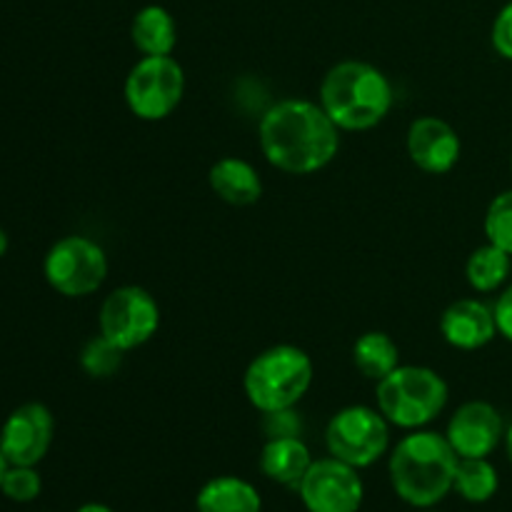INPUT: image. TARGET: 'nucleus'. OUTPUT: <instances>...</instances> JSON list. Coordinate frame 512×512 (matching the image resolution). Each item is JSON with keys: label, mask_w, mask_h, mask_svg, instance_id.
Masks as SVG:
<instances>
[{"label": "nucleus", "mask_w": 512, "mask_h": 512, "mask_svg": "<svg viewBox=\"0 0 512 512\" xmlns=\"http://www.w3.org/2000/svg\"><path fill=\"white\" fill-rule=\"evenodd\" d=\"M198 512H260L263 498L253 483L235 475H218L200 488L195 498Z\"/></svg>", "instance_id": "nucleus-17"}, {"label": "nucleus", "mask_w": 512, "mask_h": 512, "mask_svg": "<svg viewBox=\"0 0 512 512\" xmlns=\"http://www.w3.org/2000/svg\"><path fill=\"white\" fill-rule=\"evenodd\" d=\"M445 438L458 458H488L505 440L503 415L485 400H470L453 413Z\"/></svg>", "instance_id": "nucleus-12"}, {"label": "nucleus", "mask_w": 512, "mask_h": 512, "mask_svg": "<svg viewBox=\"0 0 512 512\" xmlns=\"http://www.w3.org/2000/svg\"><path fill=\"white\" fill-rule=\"evenodd\" d=\"M510 170H512V158H510Z\"/></svg>", "instance_id": "nucleus-33"}, {"label": "nucleus", "mask_w": 512, "mask_h": 512, "mask_svg": "<svg viewBox=\"0 0 512 512\" xmlns=\"http://www.w3.org/2000/svg\"><path fill=\"white\" fill-rule=\"evenodd\" d=\"M500 488V475L488 458H460L453 490L468 503H488Z\"/></svg>", "instance_id": "nucleus-21"}, {"label": "nucleus", "mask_w": 512, "mask_h": 512, "mask_svg": "<svg viewBox=\"0 0 512 512\" xmlns=\"http://www.w3.org/2000/svg\"><path fill=\"white\" fill-rule=\"evenodd\" d=\"M55 420L43 403H23L0 428V450L10 465H38L53 445Z\"/></svg>", "instance_id": "nucleus-11"}, {"label": "nucleus", "mask_w": 512, "mask_h": 512, "mask_svg": "<svg viewBox=\"0 0 512 512\" xmlns=\"http://www.w3.org/2000/svg\"><path fill=\"white\" fill-rule=\"evenodd\" d=\"M313 360L298 345H273L250 360L243 375L248 403L260 413L295 408L313 385Z\"/></svg>", "instance_id": "nucleus-4"}, {"label": "nucleus", "mask_w": 512, "mask_h": 512, "mask_svg": "<svg viewBox=\"0 0 512 512\" xmlns=\"http://www.w3.org/2000/svg\"><path fill=\"white\" fill-rule=\"evenodd\" d=\"M100 335L120 350H135L148 343L160 328L158 300L140 285L115 288L100 305Z\"/></svg>", "instance_id": "nucleus-9"}, {"label": "nucleus", "mask_w": 512, "mask_h": 512, "mask_svg": "<svg viewBox=\"0 0 512 512\" xmlns=\"http://www.w3.org/2000/svg\"><path fill=\"white\" fill-rule=\"evenodd\" d=\"M318 103L340 130L360 133L388 118L395 103V90L378 65L343 60L325 73Z\"/></svg>", "instance_id": "nucleus-3"}, {"label": "nucleus", "mask_w": 512, "mask_h": 512, "mask_svg": "<svg viewBox=\"0 0 512 512\" xmlns=\"http://www.w3.org/2000/svg\"><path fill=\"white\" fill-rule=\"evenodd\" d=\"M40 490H43V480L35 465H10L0 483V493L13 503H33Z\"/></svg>", "instance_id": "nucleus-24"}, {"label": "nucleus", "mask_w": 512, "mask_h": 512, "mask_svg": "<svg viewBox=\"0 0 512 512\" xmlns=\"http://www.w3.org/2000/svg\"><path fill=\"white\" fill-rule=\"evenodd\" d=\"M300 418L293 408L278 410V413H265V435L268 438H300Z\"/></svg>", "instance_id": "nucleus-26"}, {"label": "nucleus", "mask_w": 512, "mask_h": 512, "mask_svg": "<svg viewBox=\"0 0 512 512\" xmlns=\"http://www.w3.org/2000/svg\"><path fill=\"white\" fill-rule=\"evenodd\" d=\"M210 190L218 195L223 203L235 205V208H248L255 205L263 195V180L260 173L243 158H220L208 173Z\"/></svg>", "instance_id": "nucleus-15"}, {"label": "nucleus", "mask_w": 512, "mask_h": 512, "mask_svg": "<svg viewBox=\"0 0 512 512\" xmlns=\"http://www.w3.org/2000/svg\"><path fill=\"white\" fill-rule=\"evenodd\" d=\"M505 450H508V460L512 463V423L510 428L505 430Z\"/></svg>", "instance_id": "nucleus-30"}, {"label": "nucleus", "mask_w": 512, "mask_h": 512, "mask_svg": "<svg viewBox=\"0 0 512 512\" xmlns=\"http://www.w3.org/2000/svg\"><path fill=\"white\" fill-rule=\"evenodd\" d=\"M8 245H10V240H8V233H5V230L0 228V258H3L5 253H8Z\"/></svg>", "instance_id": "nucleus-29"}, {"label": "nucleus", "mask_w": 512, "mask_h": 512, "mask_svg": "<svg viewBox=\"0 0 512 512\" xmlns=\"http://www.w3.org/2000/svg\"><path fill=\"white\" fill-rule=\"evenodd\" d=\"M325 448L333 458L363 470L378 463L390 448V423L380 410L348 405L325 425Z\"/></svg>", "instance_id": "nucleus-7"}, {"label": "nucleus", "mask_w": 512, "mask_h": 512, "mask_svg": "<svg viewBox=\"0 0 512 512\" xmlns=\"http://www.w3.org/2000/svg\"><path fill=\"white\" fill-rule=\"evenodd\" d=\"M75 512H115V510L108 508V505H103V503H88V505H83V508H78Z\"/></svg>", "instance_id": "nucleus-28"}, {"label": "nucleus", "mask_w": 512, "mask_h": 512, "mask_svg": "<svg viewBox=\"0 0 512 512\" xmlns=\"http://www.w3.org/2000/svg\"><path fill=\"white\" fill-rule=\"evenodd\" d=\"M258 143L273 168L288 175H310L335 160L340 150V128L320 103L285 98L263 113Z\"/></svg>", "instance_id": "nucleus-1"}, {"label": "nucleus", "mask_w": 512, "mask_h": 512, "mask_svg": "<svg viewBox=\"0 0 512 512\" xmlns=\"http://www.w3.org/2000/svg\"><path fill=\"white\" fill-rule=\"evenodd\" d=\"M420 512H438V510H433V508H425V510H420Z\"/></svg>", "instance_id": "nucleus-32"}, {"label": "nucleus", "mask_w": 512, "mask_h": 512, "mask_svg": "<svg viewBox=\"0 0 512 512\" xmlns=\"http://www.w3.org/2000/svg\"><path fill=\"white\" fill-rule=\"evenodd\" d=\"M512 273V255L493 243L473 250L465 263V278L475 293H495L508 283Z\"/></svg>", "instance_id": "nucleus-20"}, {"label": "nucleus", "mask_w": 512, "mask_h": 512, "mask_svg": "<svg viewBox=\"0 0 512 512\" xmlns=\"http://www.w3.org/2000/svg\"><path fill=\"white\" fill-rule=\"evenodd\" d=\"M490 43H493L495 53L500 58L510 60L512 63V0L500 8V13L495 15L493 30H490Z\"/></svg>", "instance_id": "nucleus-25"}, {"label": "nucleus", "mask_w": 512, "mask_h": 512, "mask_svg": "<svg viewBox=\"0 0 512 512\" xmlns=\"http://www.w3.org/2000/svg\"><path fill=\"white\" fill-rule=\"evenodd\" d=\"M440 335L458 350H480L498 335L495 310L478 298L455 300L440 315Z\"/></svg>", "instance_id": "nucleus-14"}, {"label": "nucleus", "mask_w": 512, "mask_h": 512, "mask_svg": "<svg viewBox=\"0 0 512 512\" xmlns=\"http://www.w3.org/2000/svg\"><path fill=\"white\" fill-rule=\"evenodd\" d=\"M408 155L423 173L445 175L458 165L460 135L448 120L435 118V115H423L413 120L408 128Z\"/></svg>", "instance_id": "nucleus-13"}, {"label": "nucleus", "mask_w": 512, "mask_h": 512, "mask_svg": "<svg viewBox=\"0 0 512 512\" xmlns=\"http://www.w3.org/2000/svg\"><path fill=\"white\" fill-rule=\"evenodd\" d=\"M353 363L368 380H383L400 365V348L383 330H368L353 345Z\"/></svg>", "instance_id": "nucleus-19"}, {"label": "nucleus", "mask_w": 512, "mask_h": 512, "mask_svg": "<svg viewBox=\"0 0 512 512\" xmlns=\"http://www.w3.org/2000/svg\"><path fill=\"white\" fill-rule=\"evenodd\" d=\"M43 275L55 293L85 298L108 278V255L85 235H65L45 255Z\"/></svg>", "instance_id": "nucleus-8"}, {"label": "nucleus", "mask_w": 512, "mask_h": 512, "mask_svg": "<svg viewBox=\"0 0 512 512\" xmlns=\"http://www.w3.org/2000/svg\"><path fill=\"white\" fill-rule=\"evenodd\" d=\"M378 410L390 425L403 430H420L433 423L445 410L450 388L440 373L425 365H398L378 380L375 388Z\"/></svg>", "instance_id": "nucleus-5"}, {"label": "nucleus", "mask_w": 512, "mask_h": 512, "mask_svg": "<svg viewBox=\"0 0 512 512\" xmlns=\"http://www.w3.org/2000/svg\"><path fill=\"white\" fill-rule=\"evenodd\" d=\"M313 465L308 445L300 438H268L260 450V470L273 483L298 490Z\"/></svg>", "instance_id": "nucleus-16"}, {"label": "nucleus", "mask_w": 512, "mask_h": 512, "mask_svg": "<svg viewBox=\"0 0 512 512\" xmlns=\"http://www.w3.org/2000/svg\"><path fill=\"white\" fill-rule=\"evenodd\" d=\"M485 238L512 255V190L495 195L485 213Z\"/></svg>", "instance_id": "nucleus-23"}, {"label": "nucleus", "mask_w": 512, "mask_h": 512, "mask_svg": "<svg viewBox=\"0 0 512 512\" xmlns=\"http://www.w3.org/2000/svg\"><path fill=\"white\" fill-rule=\"evenodd\" d=\"M130 38L143 55H173L178 45V23L163 5H145L133 15Z\"/></svg>", "instance_id": "nucleus-18"}, {"label": "nucleus", "mask_w": 512, "mask_h": 512, "mask_svg": "<svg viewBox=\"0 0 512 512\" xmlns=\"http://www.w3.org/2000/svg\"><path fill=\"white\" fill-rule=\"evenodd\" d=\"M8 468H10L8 458H5L3 450H0V483H3V475H5V470H8Z\"/></svg>", "instance_id": "nucleus-31"}, {"label": "nucleus", "mask_w": 512, "mask_h": 512, "mask_svg": "<svg viewBox=\"0 0 512 512\" xmlns=\"http://www.w3.org/2000/svg\"><path fill=\"white\" fill-rule=\"evenodd\" d=\"M123 355L125 350H120L118 345H113L105 335L98 333L80 350V365L90 378L105 380L118 373L120 365H123Z\"/></svg>", "instance_id": "nucleus-22"}, {"label": "nucleus", "mask_w": 512, "mask_h": 512, "mask_svg": "<svg viewBox=\"0 0 512 512\" xmlns=\"http://www.w3.org/2000/svg\"><path fill=\"white\" fill-rule=\"evenodd\" d=\"M458 463V453L445 435L413 430L390 453V485L403 503L418 510L433 508L453 490Z\"/></svg>", "instance_id": "nucleus-2"}, {"label": "nucleus", "mask_w": 512, "mask_h": 512, "mask_svg": "<svg viewBox=\"0 0 512 512\" xmlns=\"http://www.w3.org/2000/svg\"><path fill=\"white\" fill-rule=\"evenodd\" d=\"M308 512H358L365 498L358 468L338 458L313 460L298 488Z\"/></svg>", "instance_id": "nucleus-10"}, {"label": "nucleus", "mask_w": 512, "mask_h": 512, "mask_svg": "<svg viewBox=\"0 0 512 512\" xmlns=\"http://www.w3.org/2000/svg\"><path fill=\"white\" fill-rule=\"evenodd\" d=\"M125 105L140 120H165L185 95V70L173 55H143L123 85Z\"/></svg>", "instance_id": "nucleus-6"}, {"label": "nucleus", "mask_w": 512, "mask_h": 512, "mask_svg": "<svg viewBox=\"0 0 512 512\" xmlns=\"http://www.w3.org/2000/svg\"><path fill=\"white\" fill-rule=\"evenodd\" d=\"M495 323H498V335H503L508 343H512V283L500 293L495 303Z\"/></svg>", "instance_id": "nucleus-27"}]
</instances>
